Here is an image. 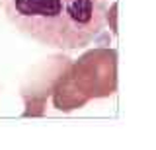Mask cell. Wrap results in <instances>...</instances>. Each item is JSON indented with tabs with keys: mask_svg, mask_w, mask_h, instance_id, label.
Masks as SVG:
<instances>
[{
	"mask_svg": "<svg viewBox=\"0 0 156 150\" xmlns=\"http://www.w3.org/2000/svg\"><path fill=\"white\" fill-rule=\"evenodd\" d=\"M105 20H109V27H111V31L117 33V4H111L109 12H105Z\"/></svg>",
	"mask_w": 156,
	"mask_h": 150,
	"instance_id": "277c9868",
	"label": "cell"
},
{
	"mask_svg": "<svg viewBox=\"0 0 156 150\" xmlns=\"http://www.w3.org/2000/svg\"><path fill=\"white\" fill-rule=\"evenodd\" d=\"M117 92V51L94 47L70 61L53 88V105L58 111H74L90 99L109 98Z\"/></svg>",
	"mask_w": 156,
	"mask_h": 150,
	"instance_id": "7a4b0ae2",
	"label": "cell"
},
{
	"mask_svg": "<svg viewBox=\"0 0 156 150\" xmlns=\"http://www.w3.org/2000/svg\"><path fill=\"white\" fill-rule=\"evenodd\" d=\"M68 62H70V59H66V57H51L31 70V76L22 88V98L26 103V109H23L26 117H39L45 113L47 98L51 96L57 78L61 76V72L65 70Z\"/></svg>",
	"mask_w": 156,
	"mask_h": 150,
	"instance_id": "3957f363",
	"label": "cell"
},
{
	"mask_svg": "<svg viewBox=\"0 0 156 150\" xmlns=\"http://www.w3.org/2000/svg\"><path fill=\"white\" fill-rule=\"evenodd\" d=\"M18 31L53 49H82L101 35L107 0H0Z\"/></svg>",
	"mask_w": 156,
	"mask_h": 150,
	"instance_id": "6da1fadb",
	"label": "cell"
}]
</instances>
